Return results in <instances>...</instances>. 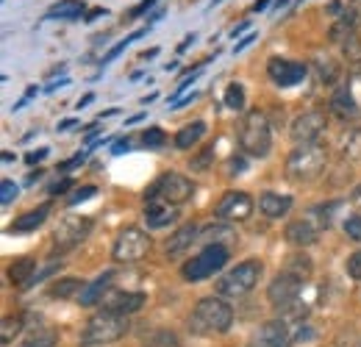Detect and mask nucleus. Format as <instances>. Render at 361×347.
Masks as SVG:
<instances>
[{"label": "nucleus", "mask_w": 361, "mask_h": 347, "mask_svg": "<svg viewBox=\"0 0 361 347\" xmlns=\"http://www.w3.org/2000/svg\"><path fill=\"white\" fill-rule=\"evenodd\" d=\"M233 325V308L220 298H203L197 300L192 317H189V331L197 336H212V334H226Z\"/></svg>", "instance_id": "nucleus-1"}, {"label": "nucleus", "mask_w": 361, "mask_h": 347, "mask_svg": "<svg viewBox=\"0 0 361 347\" xmlns=\"http://www.w3.org/2000/svg\"><path fill=\"white\" fill-rule=\"evenodd\" d=\"M239 147L253 156V159H264L272 147V130H270V120L264 111L253 109L245 114L242 126H239Z\"/></svg>", "instance_id": "nucleus-2"}, {"label": "nucleus", "mask_w": 361, "mask_h": 347, "mask_svg": "<svg viewBox=\"0 0 361 347\" xmlns=\"http://www.w3.org/2000/svg\"><path fill=\"white\" fill-rule=\"evenodd\" d=\"M128 331H131L128 317L114 314V311H100V314H94L90 322H87V328L81 334V345L84 347L111 345V342L123 339Z\"/></svg>", "instance_id": "nucleus-3"}, {"label": "nucleus", "mask_w": 361, "mask_h": 347, "mask_svg": "<svg viewBox=\"0 0 361 347\" xmlns=\"http://www.w3.org/2000/svg\"><path fill=\"white\" fill-rule=\"evenodd\" d=\"M328 164V153L322 145H298L286 159V175L298 183H309L322 175Z\"/></svg>", "instance_id": "nucleus-4"}, {"label": "nucleus", "mask_w": 361, "mask_h": 347, "mask_svg": "<svg viewBox=\"0 0 361 347\" xmlns=\"http://www.w3.org/2000/svg\"><path fill=\"white\" fill-rule=\"evenodd\" d=\"M262 272H264L262 261H256V259L242 261V264H236V267H233L228 275H223V278H220L217 292H220V295H226V298H242V295L253 292V286L259 284Z\"/></svg>", "instance_id": "nucleus-5"}, {"label": "nucleus", "mask_w": 361, "mask_h": 347, "mask_svg": "<svg viewBox=\"0 0 361 347\" xmlns=\"http://www.w3.org/2000/svg\"><path fill=\"white\" fill-rule=\"evenodd\" d=\"M228 261V248L226 245H206L203 253H197L192 261L183 264L180 275L186 281H203V278H212L214 272H220Z\"/></svg>", "instance_id": "nucleus-6"}, {"label": "nucleus", "mask_w": 361, "mask_h": 347, "mask_svg": "<svg viewBox=\"0 0 361 347\" xmlns=\"http://www.w3.org/2000/svg\"><path fill=\"white\" fill-rule=\"evenodd\" d=\"M192 192H195V183H192L186 175L164 173L153 186H150V192L145 195V200L159 197V200H164V203H170V206H180V203H186V200L192 197Z\"/></svg>", "instance_id": "nucleus-7"}, {"label": "nucleus", "mask_w": 361, "mask_h": 347, "mask_svg": "<svg viewBox=\"0 0 361 347\" xmlns=\"http://www.w3.org/2000/svg\"><path fill=\"white\" fill-rule=\"evenodd\" d=\"M147 250H150V239H147V233H145L142 228H134V225H131V228L120 231L111 256H114V261H120V264H134V261L145 259Z\"/></svg>", "instance_id": "nucleus-8"}, {"label": "nucleus", "mask_w": 361, "mask_h": 347, "mask_svg": "<svg viewBox=\"0 0 361 347\" xmlns=\"http://www.w3.org/2000/svg\"><path fill=\"white\" fill-rule=\"evenodd\" d=\"M92 231V217H64L53 228V248L59 253H67L78 248Z\"/></svg>", "instance_id": "nucleus-9"}, {"label": "nucleus", "mask_w": 361, "mask_h": 347, "mask_svg": "<svg viewBox=\"0 0 361 347\" xmlns=\"http://www.w3.org/2000/svg\"><path fill=\"white\" fill-rule=\"evenodd\" d=\"M300 292H303V281L298 278V275H292V272H278L275 278H272V284L267 286V298H270V303L275 308H281V311H289L292 305L298 303V298H300Z\"/></svg>", "instance_id": "nucleus-10"}, {"label": "nucleus", "mask_w": 361, "mask_h": 347, "mask_svg": "<svg viewBox=\"0 0 361 347\" xmlns=\"http://www.w3.org/2000/svg\"><path fill=\"white\" fill-rule=\"evenodd\" d=\"M322 130H325V114L312 109V111H303L292 120L289 136H292L295 145H314Z\"/></svg>", "instance_id": "nucleus-11"}, {"label": "nucleus", "mask_w": 361, "mask_h": 347, "mask_svg": "<svg viewBox=\"0 0 361 347\" xmlns=\"http://www.w3.org/2000/svg\"><path fill=\"white\" fill-rule=\"evenodd\" d=\"M267 75L272 78L275 87L289 89V87H298L309 75V67L303 61H292V59H270Z\"/></svg>", "instance_id": "nucleus-12"}, {"label": "nucleus", "mask_w": 361, "mask_h": 347, "mask_svg": "<svg viewBox=\"0 0 361 347\" xmlns=\"http://www.w3.org/2000/svg\"><path fill=\"white\" fill-rule=\"evenodd\" d=\"M214 214L223 222H242L253 214V200L245 192H226L214 209Z\"/></svg>", "instance_id": "nucleus-13"}, {"label": "nucleus", "mask_w": 361, "mask_h": 347, "mask_svg": "<svg viewBox=\"0 0 361 347\" xmlns=\"http://www.w3.org/2000/svg\"><path fill=\"white\" fill-rule=\"evenodd\" d=\"M145 295L142 292H120V289H109L106 295H103V311H114V314H123V317H128V314H134L139 311L142 305H145Z\"/></svg>", "instance_id": "nucleus-14"}, {"label": "nucleus", "mask_w": 361, "mask_h": 347, "mask_svg": "<svg viewBox=\"0 0 361 347\" xmlns=\"http://www.w3.org/2000/svg\"><path fill=\"white\" fill-rule=\"evenodd\" d=\"M295 336H292V328L283 322V319H272L264 322L256 334V347H292Z\"/></svg>", "instance_id": "nucleus-15"}, {"label": "nucleus", "mask_w": 361, "mask_h": 347, "mask_svg": "<svg viewBox=\"0 0 361 347\" xmlns=\"http://www.w3.org/2000/svg\"><path fill=\"white\" fill-rule=\"evenodd\" d=\"M176 217H178L176 206H170V203H164L159 197L145 200V222H147V228H164V225L176 222Z\"/></svg>", "instance_id": "nucleus-16"}, {"label": "nucleus", "mask_w": 361, "mask_h": 347, "mask_svg": "<svg viewBox=\"0 0 361 347\" xmlns=\"http://www.w3.org/2000/svg\"><path fill=\"white\" fill-rule=\"evenodd\" d=\"M283 236H286L292 245H298V248H309V245H314L317 242L319 228H317L309 217H303V219L289 222V225H286V231H283Z\"/></svg>", "instance_id": "nucleus-17"}, {"label": "nucleus", "mask_w": 361, "mask_h": 347, "mask_svg": "<svg viewBox=\"0 0 361 347\" xmlns=\"http://www.w3.org/2000/svg\"><path fill=\"white\" fill-rule=\"evenodd\" d=\"M331 111L339 117V120H359L361 109L359 103H356V97H353V92L350 87H339L334 92V97H331Z\"/></svg>", "instance_id": "nucleus-18"}, {"label": "nucleus", "mask_w": 361, "mask_h": 347, "mask_svg": "<svg viewBox=\"0 0 361 347\" xmlns=\"http://www.w3.org/2000/svg\"><path fill=\"white\" fill-rule=\"evenodd\" d=\"M259 209H262L264 217H270V219L286 217L289 209H292V197H289V195H278V192H264V195L259 197Z\"/></svg>", "instance_id": "nucleus-19"}, {"label": "nucleus", "mask_w": 361, "mask_h": 347, "mask_svg": "<svg viewBox=\"0 0 361 347\" xmlns=\"http://www.w3.org/2000/svg\"><path fill=\"white\" fill-rule=\"evenodd\" d=\"M47 214H50V203L34 209V212H28V214H23L20 219H14V222L8 225V233H28V231H37L47 219Z\"/></svg>", "instance_id": "nucleus-20"}, {"label": "nucleus", "mask_w": 361, "mask_h": 347, "mask_svg": "<svg viewBox=\"0 0 361 347\" xmlns=\"http://www.w3.org/2000/svg\"><path fill=\"white\" fill-rule=\"evenodd\" d=\"M34 278H37V261L31 259H17L11 267H8V281L14 284V286H31L34 284Z\"/></svg>", "instance_id": "nucleus-21"}, {"label": "nucleus", "mask_w": 361, "mask_h": 347, "mask_svg": "<svg viewBox=\"0 0 361 347\" xmlns=\"http://www.w3.org/2000/svg\"><path fill=\"white\" fill-rule=\"evenodd\" d=\"M197 236H200V231H197L195 225L178 228V231L170 236V242H167V256H180L183 250L192 248V242H197Z\"/></svg>", "instance_id": "nucleus-22"}, {"label": "nucleus", "mask_w": 361, "mask_h": 347, "mask_svg": "<svg viewBox=\"0 0 361 347\" xmlns=\"http://www.w3.org/2000/svg\"><path fill=\"white\" fill-rule=\"evenodd\" d=\"M109 289H111V272H103L100 278L92 281L90 286H84V292H81V305H97Z\"/></svg>", "instance_id": "nucleus-23"}, {"label": "nucleus", "mask_w": 361, "mask_h": 347, "mask_svg": "<svg viewBox=\"0 0 361 347\" xmlns=\"http://www.w3.org/2000/svg\"><path fill=\"white\" fill-rule=\"evenodd\" d=\"M231 239H236V231L231 228V222H223V219L214 222V225H206L200 231V242H206V245H223Z\"/></svg>", "instance_id": "nucleus-24"}, {"label": "nucleus", "mask_w": 361, "mask_h": 347, "mask_svg": "<svg viewBox=\"0 0 361 347\" xmlns=\"http://www.w3.org/2000/svg\"><path fill=\"white\" fill-rule=\"evenodd\" d=\"M84 11H87L84 0H59V3L47 11V17H50V20H78Z\"/></svg>", "instance_id": "nucleus-25"}, {"label": "nucleus", "mask_w": 361, "mask_h": 347, "mask_svg": "<svg viewBox=\"0 0 361 347\" xmlns=\"http://www.w3.org/2000/svg\"><path fill=\"white\" fill-rule=\"evenodd\" d=\"M203 133H206V123H203V120L189 123L186 128H180L178 133H176V147H178V150H189V147H195V145L203 139Z\"/></svg>", "instance_id": "nucleus-26"}, {"label": "nucleus", "mask_w": 361, "mask_h": 347, "mask_svg": "<svg viewBox=\"0 0 361 347\" xmlns=\"http://www.w3.org/2000/svg\"><path fill=\"white\" fill-rule=\"evenodd\" d=\"M78 292H84V281H78V278H61V281H56L53 286H50V295L53 298H73V295H78Z\"/></svg>", "instance_id": "nucleus-27"}, {"label": "nucleus", "mask_w": 361, "mask_h": 347, "mask_svg": "<svg viewBox=\"0 0 361 347\" xmlns=\"http://www.w3.org/2000/svg\"><path fill=\"white\" fill-rule=\"evenodd\" d=\"M342 156L350 162H361V128H353L342 139Z\"/></svg>", "instance_id": "nucleus-28"}, {"label": "nucleus", "mask_w": 361, "mask_h": 347, "mask_svg": "<svg viewBox=\"0 0 361 347\" xmlns=\"http://www.w3.org/2000/svg\"><path fill=\"white\" fill-rule=\"evenodd\" d=\"M286 272H292V275H298L300 281H306V278L312 275V259H306V256H292L289 264H286Z\"/></svg>", "instance_id": "nucleus-29"}, {"label": "nucleus", "mask_w": 361, "mask_h": 347, "mask_svg": "<svg viewBox=\"0 0 361 347\" xmlns=\"http://www.w3.org/2000/svg\"><path fill=\"white\" fill-rule=\"evenodd\" d=\"M226 106L231 111H242L245 109V89H242V84H231L226 89Z\"/></svg>", "instance_id": "nucleus-30"}, {"label": "nucleus", "mask_w": 361, "mask_h": 347, "mask_svg": "<svg viewBox=\"0 0 361 347\" xmlns=\"http://www.w3.org/2000/svg\"><path fill=\"white\" fill-rule=\"evenodd\" d=\"M20 331H23V319H20V317H6V319H3V331H0V342L8 345Z\"/></svg>", "instance_id": "nucleus-31"}, {"label": "nucleus", "mask_w": 361, "mask_h": 347, "mask_svg": "<svg viewBox=\"0 0 361 347\" xmlns=\"http://www.w3.org/2000/svg\"><path fill=\"white\" fill-rule=\"evenodd\" d=\"M317 75H319V81L331 84V81H336L339 67L334 64V59H319V61H317Z\"/></svg>", "instance_id": "nucleus-32"}, {"label": "nucleus", "mask_w": 361, "mask_h": 347, "mask_svg": "<svg viewBox=\"0 0 361 347\" xmlns=\"http://www.w3.org/2000/svg\"><path fill=\"white\" fill-rule=\"evenodd\" d=\"M145 31H147V28H142V31H136V34H131V37H126L123 42H117V44H114V47H111V50H109V53L103 56V64H109V61H114V59H117V56H120V53H123V50H126V47H128V44H131V42H136V39H139V37H142Z\"/></svg>", "instance_id": "nucleus-33"}, {"label": "nucleus", "mask_w": 361, "mask_h": 347, "mask_svg": "<svg viewBox=\"0 0 361 347\" xmlns=\"http://www.w3.org/2000/svg\"><path fill=\"white\" fill-rule=\"evenodd\" d=\"M167 142V136H164V130L161 128H147L142 133V145L147 147V150H153V147H161Z\"/></svg>", "instance_id": "nucleus-34"}, {"label": "nucleus", "mask_w": 361, "mask_h": 347, "mask_svg": "<svg viewBox=\"0 0 361 347\" xmlns=\"http://www.w3.org/2000/svg\"><path fill=\"white\" fill-rule=\"evenodd\" d=\"M17 195H20V189H17L14 181H3V183H0V203H3V206H8Z\"/></svg>", "instance_id": "nucleus-35"}, {"label": "nucleus", "mask_w": 361, "mask_h": 347, "mask_svg": "<svg viewBox=\"0 0 361 347\" xmlns=\"http://www.w3.org/2000/svg\"><path fill=\"white\" fill-rule=\"evenodd\" d=\"M97 195V186H81V189H75L73 195H70V206H75V203H84V200H90V197H94Z\"/></svg>", "instance_id": "nucleus-36"}, {"label": "nucleus", "mask_w": 361, "mask_h": 347, "mask_svg": "<svg viewBox=\"0 0 361 347\" xmlns=\"http://www.w3.org/2000/svg\"><path fill=\"white\" fill-rule=\"evenodd\" d=\"M345 233H348L353 242H359V245H361V217L345 219Z\"/></svg>", "instance_id": "nucleus-37"}, {"label": "nucleus", "mask_w": 361, "mask_h": 347, "mask_svg": "<svg viewBox=\"0 0 361 347\" xmlns=\"http://www.w3.org/2000/svg\"><path fill=\"white\" fill-rule=\"evenodd\" d=\"M348 275H350V278H356V281H361V250L348 259Z\"/></svg>", "instance_id": "nucleus-38"}, {"label": "nucleus", "mask_w": 361, "mask_h": 347, "mask_svg": "<svg viewBox=\"0 0 361 347\" xmlns=\"http://www.w3.org/2000/svg\"><path fill=\"white\" fill-rule=\"evenodd\" d=\"M56 345V336L53 334H45V336H34L31 342H25V347H53Z\"/></svg>", "instance_id": "nucleus-39"}, {"label": "nucleus", "mask_w": 361, "mask_h": 347, "mask_svg": "<svg viewBox=\"0 0 361 347\" xmlns=\"http://www.w3.org/2000/svg\"><path fill=\"white\" fill-rule=\"evenodd\" d=\"M150 6H156V0H142L136 8H131V11H128V17H126V20H136V17H139V14H145Z\"/></svg>", "instance_id": "nucleus-40"}, {"label": "nucleus", "mask_w": 361, "mask_h": 347, "mask_svg": "<svg viewBox=\"0 0 361 347\" xmlns=\"http://www.w3.org/2000/svg\"><path fill=\"white\" fill-rule=\"evenodd\" d=\"M70 186H73V181H70V178H64V181H59V183H53V186H50V195H53V197H56V195H64Z\"/></svg>", "instance_id": "nucleus-41"}, {"label": "nucleus", "mask_w": 361, "mask_h": 347, "mask_svg": "<svg viewBox=\"0 0 361 347\" xmlns=\"http://www.w3.org/2000/svg\"><path fill=\"white\" fill-rule=\"evenodd\" d=\"M212 156H214V145H209V147L203 150V156H200V159L195 162V167H206V164L212 162Z\"/></svg>", "instance_id": "nucleus-42"}, {"label": "nucleus", "mask_w": 361, "mask_h": 347, "mask_svg": "<svg viewBox=\"0 0 361 347\" xmlns=\"http://www.w3.org/2000/svg\"><path fill=\"white\" fill-rule=\"evenodd\" d=\"M126 150H131V142H128V139H117V142H114V150H111V153H114V156H123Z\"/></svg>", "instance_id": "nucleus-43"}, {"label": "nucleus", "mask_w": 361, "mask_h": 347, "mask_svg": "<svg viewBox=\"0 0 361 347\" xmlns=\"http://www.w3.org/2000/svg\"><path fill=\"white\" fill-rule=\"evenodd\" d=\"M228 170H231L228 175H239L242 170H245V159H236V156H233L231 164H228Z\"/></svg>", "instance_id": "nucleus-44"}, {"label": "nucleus", "mask_w": 361, "mask_h": 347, "mask_svg": "<svg viewBox=\"0 0 361 347\" xmlns=\"http://www.w3.org/2000/svg\"><path fill=\"white\" fill-rule=\"evenodd\" d=\"M45 156H47V147H42V150H37V153H28L25 162H28V164H37V162H42Z\"/></svg>", "instance_id": "nucleus-45"}, {"label": "nucleus", "mask_w": 361, "mask_h": 347, "mask_svg": "<svg viewBox=\"0 0 361 347\" xmlns=\"http://www.w3.org/2000/svg\"><path fill=\"white\" fill-rule=\"evenodd\" d=\"M84 159H87V153H78V156H73V159H70L67 164H61V170H70V167H78V164H81Z\"/></svg>", "instance_id": "nucleus-46"}, {"label": "nucleus", "mask_w": 361, "mask_h": 347, "mask_svg": "<svg viewBox=\"0 0 361 347\" xmlns=\"http://www.w3.org/2000/svg\"><path fill=\"white\" fill-rule=\"evenodd\" d=\"M253 39H256V34H247V37H245V39H242V42H236V47H233V53H242V50H245V47H247V44L253 42Z\"/></svg>", "instance_id": "nucleus-47"}, {"label": "nucleus", "mask_w": 361, "mask_h": 347, "mask_svg": "<svg viewBox=\"0 0 361 347\" xmlns=\"http://www.w3.org/2000/svg\"><path fill=\"white\" fill-rule=\"evenodd\" d=\"M103 14H106V8H92V11H90V17H84V20H87V23H92V20H97V17H103Z\"/></svg>", "instance_id": "nucleus-48"}, {"label": "nucleus", "mask_w": 361, "mask_h": 347, "mask_svg": "<svg viewBox=\"0 0 361 347\" xmlns=\"http://www.w3.org/2000/svg\"><path fill=\"white\" fill-rule=\"evenodd\" d=\"M70 128H75V120H61L59 123V130H70Z\"/></svg>", "instance_id": "nucleus-49"}, {"label": "nucleus", "mask_w": 361, "mask_h": 347, "mask_svg": "<svg viewBox=\"0 0 361 347\" xmlns=\"http://www.w3.org/2000/svg\"><path fill=\"white\" fill-rule=\"evenodd\" d=\"M267 6H270V0H256V3H253V11H264Z\"/></svg>", "instance_id": "nucleus-50"}, {"label": "nucleus", "mask_w": 361, "mask_h": 347, "mask_svg": "<svg viewBox=\"0 0 361 347\" xmlns=\"http://www.w3.org/2000/svg\"><path fill=\"white\" fill-rule=\"evenodd\" d=\"M92 100H94V95H84V97H81V100H78V109H84V106H87V103H92Z\"/></svg>", "instance_id": "nucleus-51"}, {"label": "nucleus", "mask_w": 361, "mask_h": 347, "mask_svg": "<svg viewBox=\"0 0 361 347\" xmlns=\"http://www.w3.org/2000/svg\"><path fill=\"white\" fill-rule=\"evenodd\" d=\"M195 42V34H189V37H186V39H183V42H180V47L178 50H186V47H189V44Z\"/></svg>", "instance_id": "nucleus-52"}, {"label": "nucleus", "mask_w": 361, "mask_h": 347, "mask_svg": "<svg viewBox=\"0 0 361 347\" xmlns=\"http://www.w3.org/2000/svg\"><path fill=\"white\" fill-rule=\"evenodd\" d=\"M245 28H247V23H242V25H236V28H233V39H236V37H239V34H242Z\"/></svg>", "instance_id": "nucleus-53"}, {"label": "nucleus", "mask_w": 361, "mask_h": 347, "mask_svg": "<svg viewBox=\"0 0 361 347\" xmlns=\"http://www.w3.org/2000/svg\"><path fill=\"white\" fill-rule=\"evenodd\" d=\"M153 56H159V50H156V47H153V50H147V53H142V59H145V61H147V59H153Z\"/></svg>", "instance_id": "nucleus-54"}, {"label": "nucleus", "mask_w": 361, "mask_h": 347, "mask_svg": "<svg viewBox=\"0 0 361 347\" xmlns=\"http://www.w3.org/2000/svg\"><path fill=\"white\" fill-rule=\"evenodd\" d=\"M289 0H275V8H281V6H286Z\"/></svg>", "instance_id": "nucleus-55"}, {"label": "nucleus", "mask_w": 361, "mask_h": 347, "mask_svg": "<svg viewBox=\"0 0 361 347\" xmlns=\"http://www.w3.org/2000/svg\"><path fill=\"white\" fill-rule=\"evenodd\" d=\"M353 197H359V200H361V186L356 189V192H353Z\"/></svg>", "instance_id": "nucleus-56"}, {"label": "nucleus", "mask_w": 361, "mask_h": 347, "mask_svg": "<svg viewBox=\"0 0 361 347\" xmlns=\"http://www.w3.org/2000/svg\"><path fill=\"white\" fill-rule=\"evenodd\" d=\"M217 3H220V0H212V3H209V8H214V6H217Z\"/></svg>", "instance_id": "nucleus-57"}]
</instances>
